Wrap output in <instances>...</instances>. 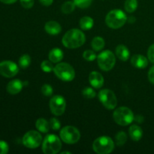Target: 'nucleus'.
I'll list each match as a JSON object with an SVG mask.
<instances>
[{"label": "nucleus", "instance_id": "f257e3e1", "mask_svg": "<svg viewBox=\"0 0 154 154\" xmlns=\"http://www.w3.org/2000/svg\"><path fill=\"white\" fill-rule=\"evenodd\" d=\"M86 41V36L81 30L72 29L63 35L62 43L66 48L75 49L82 46Z\"/></svg>", "mask_w": 154, "mask_h": 154}, {"label": "nucleus", "instance_id": "f03ea898", "mask_svg": "<svg viewBox=\"0 0 154 154\" xmlns=\"http://www.w3.org/2000/svg\"><path fill=\"white\" fill-rule=\"evenodd\" d=\"M127 21V17L123 11L114 9L108 13L105 17V23L109 28L117 29L124 26Z\"/></svg>", "mask_w": 154, "mask_h": 154}, {"label": "nucleus", "instance_id": "7ed1b4c3", "mask_svg": "<svg viewBox=\"0 0 154 154\" xmlns=\"http://www.w3.org/2000/svg\"><path fill=\"white\" fill-rule=\"evenodd\" d=\"M133 112L127 107L117 108L113 114V118L117 124L122 126H126L131 124L134 121Z\"/></svg>", "mask_w": 154, "mask_h": 154}, {"label": "nucleus", "instance_id": "20e7f679", "mask_svg": "<svg viewBox=\"0 0 154 154\" xmlns=\"http://www.w3.org/2000/svg\"><path fill=\"white\" fill-rule=\"evenodd\" d=\"M62 148V142L57 135L50 134L42 142V151L45 154H57Z\"/></svg>", "mask_w": 154, "mask_h": 154}, {"label": "nucleus", "instance_id": "39448f33", "mask_svg": "<svg viewBox=\"0 0 154 154\" xmlns=\"http://www.w3.org/2000/svg\"><path fill=\"white\" fill-rule=\"evenodd\" d=\"M54 72L61 81L69 82L74 80L75 72L74 68L67 63H60L54 66Z\"/></svg>", "mask_w": 154, "mask_h": 154}, {"label": "nucleus", "instance_id": "423d86ee", "mask_svg": "<svg viewBox=\"0 0 154 154\" xmlns=\"http://www.w3.org/2000/svg\"><path fill=\"white\" fill-rule=\"evenodd\" d=\"M93 149L98 154H109L114 150V143L110 137L104 135L93 141Z\"/></svg>", "mask_w": 154, "mask_h": 154}, {"label": "nucleus", "instance_id": "0eeeda50", "mask_svg": "<svg viewBox=\"0 0 154 154\" xmlns=\"http://www.w3.org/2000/svg\"><path fill=\"white\" fill-rule=\"evenodd\" d=\"M97 63L102 70L108 72L111 70L115 65V55L110 50L102 51L97 57Z\"/></svg>", "mask_w": 154, "mask_h": 154}, {"label": "nucleus", "instance_id": "6e6552de", "mask_svg": "<svg viewBox=\"0 0 154 154\" xmlns=\"http://www.w3.org/2000/svg\"><path fill=\"white\" fill-rule=\"evenodd\" d=\"M60 136L62 141L66 144H74L80 140L81 133L75 126H67L61 129Z\"/></svg>", "mask_w": 154, "mask_h": 154}, {"label": "nucleus", "instance_id": "1a4fd4ad", "mask_svg": "<svg viewBox=\"0 0 154 154\" xmlns=\"http://www.w3.org/2000/svg\"><path fill=\"white\" fill-rule=\"evenodd\" d=\"M99 99L105 108L113 110L117 107V99L115 94L111 90L104 89L99 93Z\"/></svg>", "mask_w": 154, "mask_h": 154}, {"label": "nucleus", "instance_id": "9d476101", "mask_svg": "<svg viewBox=\"0 0 154 154\" xmlns=\"http://www.w3.org/2000/svg\"><path fill=\"white\" fill-rule=\"evenodd\" d=\"M42 137L38 132L30 130L23 137V144L29 149H35L42 144Z\"/></svg>", "mask_w": 154, "mask_h": 154}, {"label": "nucleus", "instance_id": "9b49d317", "mask_svg": "<svg viewBox=\"0 0 154 154\" xmlns=\"http://www.w3.org/2000/svg\"><path fill=\"white\" fill-rule=\"evenodd\" d=\"M66 108V102L62 96H54L50 101V109L55 116H61L64 114Z\"/></svg>", "mask_w": 154, "mask_h": 154}, {"label": "nucleus", "instance_id": "f8f14e48", "mask_svg": "<svg viewBox=\"0 0 154 154\" xmlns=\"http://www.w3.org/2000/svg\"><path fill=\"white\" fill-rule=\"evenodd\" d=\"M18 72L19 68L14 62L5 60L0 63V75L5 78H13L18 73Z\"/></svg>", "mask_w": 154, "mask_h": 154}, {"label": "nucleus", "instance_id": "ddd939ff", "mask_svg": "<svg viewBox=\"0 0 154 154\" xmlns=\"http://www.w3.org/2000/svg\"><path fill=\"white\" fill-rule=\"evenodd\" d=\"M148 58L141 54H135L131 58V64L137 69H145L148 66Z\"/></svg>", "mask_w": 154, "mask_h": 154}, {"label": "nucleus", "instance_id": "4468645a", "mask_svg": "<svg viewBox=\"0 0 154 154\" xmlns=\"http://www.w3.org/2000/svg\"><path fill=\"white\" fill-rule=\"evenodd\" d=\"M23 83L19 79H15L10 81L7 84L6 90L7 92L11 95H17L22 90L23 87Z\"/></svg>", "mask_w": 154, "mask_h": 154}, {"label": "nucleus", "instance_id": "2eb2a0df", "mask_svg": "<svg viewBox=\"0 0 154 154\" xmlns=\"http://www.w3.org/2000/svg\"><path fill=\"white\" fill-rule=\"evenodd\" d=\"M89 81L93 88L99 89L104 84V78L98 72H92L89 75Z\"/></svg>", "mask_w": 154, "mask_h": 154}, {"label": "nucleus", "instance_id": "dca6fc26", "mask_svg": "<svg viewBox=\"0 0 154 154\" xmlns=\"http://www.w3.org/2000/svg\"><path fill=\"white\" fill-rule=\"evenodd\" d=\"M45 29L51 35H57L61 32V26L57 21L51 20L46 23L45 26Z\"/></svg>", "mask_w": 154, "mask_h": 154}, {"label": "nucleus", "instance_id": "f3484780", "mask_svg": "<svg viewBox=\"0 0 154 154\" xmlns=\"http://www.w3.org/2000/svg\"><path fill=\"white\" fill-rule=\"evenodd\" d=\"M129 135L131 139L134 141H138L143 136V130L138 125H132L129 127Z\"/></svg>", "mask_w": 154, "mask_h": 154}, {"label": "nucleus", "instance_id": "a211bd4d", "mask_svg": "<svg viewBox=\"0 0 154 154\" xmlns=\"http://www.w3.org/2000/svg\"><path fill=\"white\" fill-rule=\"evenodd\" d=\"M64 57L63 51L60 48H54L51 50L48 54V58L53 63H59Z\"/></svg>", "mask_w": 154, "mask_h": 154}, {"label": "nucleus", "instance_id": "6ab92c4d", "mask_svg": "<svg viewBox=\"0 0 154 154\" xmlns=\"http://www.w3.org/2000/svg\"><path fill=\"white\" fill-rule=\"evenodd\" d=\"M116 55L122 61H126L130 57V53L125 45H119L116 48Z\"/></svg>", "mask_w": 154, "mask_h": 154}, {"label": "nucleus", "instance_id": "aec40b11", "mask_svg": "<svg viewBox=\"0 0 154 154\" xmlns=\"http://www.w3.org/2000/svg\"><path fill=\"white\" fill-rule=\"evenodd\" d=\"M35 127L40 132L47 133L49 132L51 126L49 121L45 120V118H38L35 122Z\"/></svg>", "mask_w": 154, "mask_h": 154}, {"label": "nucleus", "instance_id": "412c9836", "mask_svg": "<svg viewBox=\"0 0 154 154\" xmlns=\"http://www.w3.org/2000/svg\"><path fill=\"white\" fill-rule=\"evenodd\" d=\"M80 27L83 30H90L94 26V21L93 19L90 17L85 16L83 17L81 20H80Z\"/></svg>", "mask_w": 154, "mask_h": 154}, {"label": "nucleus", "instance_id": "4be33fe9", "mask_svg": "<svg viewBox=\"0 0 154 154\" xmlns=\"http://www.w3.org/2000/svg\"><path fill=\"white\" fill-rule=\"evenodd\" d=\"M105 40H104L102 37H99V36L93 38V39L92 40L91 42L92 48H93V51H102L104 48V47H105Z\"/></svg>", "mask_w": 154, "mask_h": 154}, {"label": "nucleus", "instance_id": "5701e85b", "mask_svg": "<svg viewBox=\"0 0 154 154\" xmlns=\"http://www.w3.org/2000/svg\"><path fill=\"white\" fill-rule=\"evenodd\" d=\"M75 8H76V5L75 4L74 2L67 1L62 5L61 10L63 13L66 14H69L75 11Z\"/></svg>", "mask_w": 154, "mask_h": 154}, {"label": "nucleus", "instance_id": "b1692460", "mask_svg": "<svg viewBox=\"0 0 154 154\" xmlns=\"http://www.w3.org/2000/svg\"><path fill=\"white\" fill-rule=\"evenodd\" d=\"M138 8L137 0H126L124 4V8L128 13H133Z\"/></svg>", "mask_w": 154, "mask_h": 154}, {"label": "nucleus", "instance_id": "393cba45", "mask_svg": "<svg viewBox=\"0 0 154 154\" xmlns=\"http://www.w3.org/2000/svg\"><path fill=\"white\" fill-rule=\"evenodd\" d=\"M30 63H31V57L27 54H24V55L21 56L18 61V64H19L20 67L22 69H26L29 66Z\"/></svg>", "mask_w": 154, "mask_h": 154}, {"label": "nucleus", "instance_id": "a878e982", "mask_svg": "<svg viewBox=\"0 0 154 154\" xmlns=\"http://www.w3.org/2000/svg\"><path fill=\"white\" fill-rule=\"evenodd\" d=\"M127 141V135H126V132H119L115 136V141L117 145L122 146L125 144Z\"/></svg>", "mask_w": 154, "mask_h": 154}, {"label": "nucleus", "instance_id": "bb28decb", "mask_svg": "<svg viewBox=\"0 0 154 154\" xmlns=\"http://www.w3.org/2000/svg\"><path fill=\"white\" fill-rule=\"evenodd\" d=\"M82 95L84 97L86 98V99H91L96 97V91L94 90V89L90 87H87L82 90Z\"/></svg>", "mask_w": 154, "mask_h": 154}, {"label": "nucleus", "instance_id": "cd10ccee", "mask_svg": "<svg viewBox=\"0 0 154 154\" xmlns=\"http://www.w3.org/2000/svg\"><path fill=\"white\" fill-rule=\"evenodd\" d=\"M41 68L43 72H46V73H50L54 71V66L51 60H44L41 64Z\"/></svg>", "mask_w": 154, "mask_h": 154}, {"label": "nucleus", "instance_id": "c85d7f7f", "mask_svg": "<svg viewBox=\"0 0 154 154\" xmlns=\"http://www.w3.org/2000/svg\"><path fill=\"white\" fill-rule=\"evenodd\" d=\"M83 57H84V60H86L87 61L92 62L93 60H95L96 59V54L95 53V51H91V50H87L84 52L83 54Z\"/></svg>", "mask_w": 154, "mask_h": 154}, {"label": "nucleus", "instance_id": "c756f323", "mask_svg": "<svg viewBox=\"0 0 154 154\" xmlns=\"http://www.w3.org/2000/svg\"><path fill=\"white\" fill-rule=\"evenodd\" d=\"M73 2L80 8H87L91 5L93 0H73Z\"/></svg>", "mask_w": 154, "mask_h": 154}, {"label": "nucleus", "instance_id": "7c9ffc66", "mask_svg": "<svg viewBox=\"0 0 154 154\" xmlns=\"http://www.w3.org/2000/svg\"><path fill=\"white\" fill-rule=\"evenodd\" d=\"M49 123L51 129L54 131H58L60 129V127H61V123L56 117H51L49 120Z\"/></svg>", "mask_w": 154, "mask_h": 154}, {"label": "nucleus", "instance_id": "2f4dec72", "mask_svg": "<svg viewBox=\"0 0 154 154\" xmlns=\"http://www.w3.org/2000/svg\"><path fill=\"white\" fill-rule=\"evenodd\" d=\"M41 91H42V93L45 96H51L53 94V87H51L50 84H44L43 86L42 87V89H41Z\"/></svg>", "mask_w": 154, "mask_h": 154}, {"label": "nucleus", "instance_id": "473e14b6", "mask_svg": "<svg viewBox=\"0 0 154 154\" xmlns=\"http://www.w3.org/2000/svg\"><path fill=\"white\" fill-rule=\"evenodd\" d=\"M20 5L26 9H29L34 5V0H20Z\"/></svg>", "mask_w": 154, "mask_h": 154}, {"label": "nucleus", "instance_id": "72a5a7b5", "mask_svg": "<svg viewBox=\"0 0 154 154\" xmlns=\"http://www.w3.org/2000/svg\"><path fill=\"white\" fill-rule=\"evenodd\" d=\"M9 147L7 142L5 141H0V154H6L8 152Z\"/></svg>", "mask_w": 154, "mask_h": 154}, {"label": "nucleus", "instance_id": "f704fd0d", "mask_svg": "<svg viewBox=\"0 0 154 154\" xmlns=\"http://www.w3.org/2000/svg\"><path fill=\"white\" fill-rule=\"evenodd\" d=\"M147 58L150 63L154 64V44L150 45L147 51Z\"/></svg>", "mask_w": 154, "mask_h": 154}, {"label": "nucleus", "instance_id": "c9c22d12", "mask_svg": "<svg viewBox=\"0 0 154 154\" xmlns=\"http://www.w3.org/2000/svg\"><path fill=\"white\" fill-rule=\"evenodd\" d=\"M148 80L151 84H154V66L150 68L148 72Z\"/></svg>", "mask_w": 154, "mask_h": 154}, {"label": "nucleus", "instance_id": "e433bc0d", "mask_svg": "<svg viewBox=\"0 0 154 154\" xmlns=\"http://www.w3.org/2000/svg\"><path fill=\"white\" fill-rule=\"evenodd\" d=\"M39 2L45 6H50L53 4L54 0H38Z\"/></svg>", "mask_w": 154, "mask_h": 154}, {"label": "nucleus", "instance_id": "4c0bfd02", "mask_svg": "<svg viewBox=\"0 0 154 154\" xmlns=\"http://www.w3.org/2000/svg\"><path fill=\"white\" fill-rule=\"evenodd\" d=\"M134 120H135V121L138 122V123H142L143 120H144V117L141 115H137L134 117Z\"/></svg>", "mask_w": 154, "mask_h": 154}, {"label": "nucleus", "instance_id": "58836bf2", "mask_svg": "<svg viewBox=\"0 0 154 154\" xmlns=\"http://www.w3.org/2000/svg\"><path fill=\"white\" fill-rule=\"evenodd\" d=\"M2 2L5 3V4H8V5H11V4H13V3L16 2L17 0H0Z\"/></svg>", "mask_w": 154, "mask_h": 154}, {"label": "nucleus", "instance_id": "ea45409f", "mask_svg": "<svg viewBox=\"0 0 154 154\" xmlns=\"http://www.w3.org/2000/svg\"><path fill=\"white\" fill-rule=\"evenodd\" d=\"M127 20L129 23H134L135 22V18L134 17H130L127 18Z\"/></svg>", "mask_w": 154, "mask_h": 154}, {"label": "nucleus", "instance_id": "a19ab883", "mask_svg": "<svg viewBox=\"0 0 154 154\" xmlns=\"http://www.w3.org/2000/svg\"><path fill=\"white\" fill-rule=\"evenodd\" d=\"M65 153L71 154V152H68V151H63V152H62V153H61V154H65Z\"/></svg>", "mask_w": 154, "mask_h": 154}]
</instances>
